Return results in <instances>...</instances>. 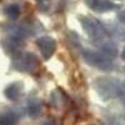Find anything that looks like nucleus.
I'll return each mask as SVG.
<instances>
[{"label":"nucleus","instance_id":"obj_6","mask_svg":"<svg viewBox=\"0 0 125 125\" xmlns=\"http://www.w3.org/2000/svg\"><path fill=\"white\" fill-rule=\"evenodd\" d=\"M85 4L90 10L95 13H108L119 8V5L110 0H85Z\"/></svg>","mask_w":125,"mask_h":125},{"label":"nucleus","instance_id":"obj_2","mask_svg":"<svg viewBox=\"0 0 125 125\" xmlns=\"http://www.w3.org/2000/svg\"><path fill=\"white\" fill-rule=\"evenodd\" d=\"M79 21H80L83 29H84V31L86 33V35L96 45H99L100 43L109 39L108 30L105 29V26H104L100 21H98L96 19H94L91 16L81 15V16H79Z\"/></svg>","mask_w":125,"mask_h":125},{"label":"nucleus","instance_id":"obj_4","mask_svg":"<svg viewBox=\"0 0 125 125\" xmlns=\"http://www.w3.org/2000/svg\"><path fill=\"white\" fill-rule=\"evenodd\" d=\"M14 66L19 71L35 74L40 69V60L33 53H21L20 51L14 58Z\"/></svg>","mask_w":125,"mask_h":125},{"label":"nucleus","instance_id":"obj_5","mask_svg":"<svg viewBox=\"0 0 125 125\" xmlns=\"http://www.w3.org/2000/svg\"><path fill=\"white\" fill-rule=\"evenodd\" d=\"M36 46L40 50V54L44 60H49L56 50V41L51 36H40L36 39Z\"/></svg>","mask_w":125,"mask_h":125},{"label":"nucleus","instance_id":"obj_16","mask_svg":"<svg viewBox=\"0 0 125 125\" xmlns=\"http://www.w3.org/2000/svg\"><path fill=\"white\" fill-rule=\"evenodd\" d=\"M88 125H96V124H88Z\"/></svg>","mask_w":125,"mask_h":125},{"label":"nucleus","instance_id":"obj_9","mask_svg":"<svg viewBox=\"0 0 125 125\" xmlns=\"http://www.w3.org/2000/svg\"><path fill=\"white\" fill-rule=\"evenodd\" d=\"M41 110H43V105L39 99H29L26 104V113L30 118H38Z\"/></svg>","mask_w":125,"mask_h":125},{"label":"nucleus","instance_id":"obj_7","mask_svg":"<svg viewBox=\"0 0 125 125\" xmlns=\"http://www.w3.org/2000/svg\"><path fill=\"white\" fill-rule=\"evenodd\" d=\"M23 88H24V85L21 81H14L5 88L4 95L10 101H18L23 94Z\"/></svg>","mask_w":125,"mask_h":125},{"label":"nucleus","instance_id":"obj_12","mask_svg":"<svg viewBox=\"0 0 125 125\" xmlns=\"http://www.w3.org/2000/svg\"><path fill=\"white\" fill-rule=\"evenodd\" d=\"M108 124L109 125H124L119 119H116V118H114V116H110V118H108Z\"/></svg>","mask_w":125,"mask_h":125},{"label":"nucleus","instance_id":"obj_15","mask_svg":"<svg viewBox=\"0 0 125 125\" xmlns=\"http://www.w3.org/2000/svg\"><path fill=\"white\" fill-rule=\"evenodd\" d=\"M121 59L125 61V46H124V49H123V51H121Z\"/></svg>","mask_w":125,"mask_h":125},{"label":"nucleus","instance_id":"obj_1","mask_svg":"<svg viewBox=\"0 0 125 125\" xmlns=\"http://www.w3.org/2000/svg\"><path fill=\"white\" fill-rule=\"evenodd\" d=\"M93 86L101 99H118L125 106V81L111 76H100L94 80Z\"/></svg>","mask_w":125,"mask_h":125},{"label":"nucleus","instance_id":"obj_10","mask_svg":"<svg viewBox=\"0 0 125 125\" xmlns=\"http://www.w3.org/2000/svg\"><path fill=\"white\" fill-rule=\"evenodd\" d=\"M4 13L5 15L8 16V19L10 20H16L20 15V13H21V10H20V6L16 5V4H10L8 6H5L4 9Z\"/></svg>","mask_w":125,"mask_h":125},{"label":"nucleus","instance_id":"obj_3","mask_svg":"<svg viewBox=\"0 0 125 125\" xmlns=\"http://www.w3.org/2000/svg\"><path fill=\"white\" fill-rule=\"evenodd\" d=\"M81 55L86 64H89L93 68H96L98 70L111 71L115 68V62H114L113 58L103 54L101 51L91 50V49H83Z\"/></svg>","mask_w":125,"mask_h":125},{"label":"nucleus","instance_id":"obj_11","mask_svg":"<svg viewBox=\"0 0 125 125\" xmlns=\"http://www.w3.org/2000/svg\"><path fill=\"white\" fill-rule=\"evenodd\" d=\"M36 4L40 6V9L43 10V11H46V10L49 9L50 6V3H51V0H35Z\"/></svg>","mask_w":125,"mask_h":125},{"label":"nucleus","instance_id":"obj_8","mask_svg":"<svg viewBox=\"0 0 125 125\" xmlns=\"http://www.w3.org/2000/svg\"><path fill=\"white\" fill-rule=\"evenodd\" d=\"M20 114L14 109H5L0 111V125H16Z\"/></svg>","mask_w":125,"mask_h":125},{"label":"nucleus","instance_id":"obj_14","mask_svg":"<svg viewBox=\"0 0 125 125\" xmlns=\"http://www.w3.org/2000/svg\"><path fill=\"white\" fill-rule=\"evenodd\" d=\"M41 125H58V123H56V120H54V119H48V120H45Z\"/></svg>","mask_w":125,"mask_h":125},{"label":"nucleus","instance_id":"obj_13","mask_svg":"<svg viewBox=\"0 0 125 125\" xmlns=\"http://www.w3.org/2000/svg\"><path fill=\"white\" fill-rule=\"evenodd\" d=\"M118 19H119V21H120V23L125 24V10H123V11H120V13H119Z\"/></svg>","mask_w":125,"mask_h":125}]
</instances>
